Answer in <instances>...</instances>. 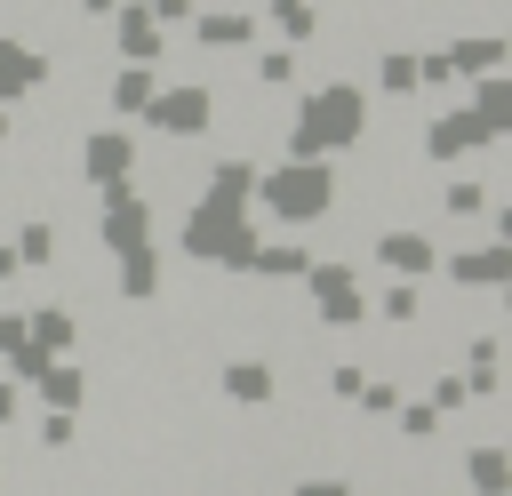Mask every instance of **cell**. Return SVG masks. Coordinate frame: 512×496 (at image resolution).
Listing matches in <instances>:
<instances>
[{
  "label": "cell",
  "instance_id": "1",
  "mask_svg": "<svg viewBox=\"0 0 512 496\" xmlns=\"http://www.w3.org/2000/svg\"><path fill=\"white\" fill-rule=\"evenodd\" d=\"M352 128H360V96H352V88H328V96H312V104H304L296 152H312V144H344Z\"/></svg>",
  "mask_w": 512,
  "mask_h": 496
},
{
  "label": "cell",
  "instance_id": "2",
  "mask_svg": "<svg viewBox=\"0 0 512 496\" xmlns=\"http://www.w3.org/2000/svg\"><path fill=\"white\" fill-rule=\"evenodd\" d=\"M272 208H280V216L328 208V168H288V176H272Z\"/></svg>",
  "mask_w": 512,
  "mask_h": 496
},
{
  "label": "cell",
  "instance_id": "3",
  "mask_svg": "<svg viewBox=\"0 0 512 496\" xmlns=\"http://www.w3.org/2000/svg\"><path fill=\"white\" fill-rule=\"evenodd\" d=\"M224 392H232V400H272V368H264V360H232V368H224Z\"/></svg>",
  "mask_w": 512,
  "mask_h": 496
},
{
  "label": "cell",
  "instance_id": "4",
  "mask_svg": "<svg viewBox=\"0 0 512 496\" xmlns=\"http://www.w3.org/2000/svg\"><path fill=\"white\" fill-rule=\"evenodd\" d=\"M200 120H208V96H200V88L160 104V128H176V136H200Z\"/></svg>",
  "mask_w": 512,
  "mask_h": 496
},
{
  "label": "cell",
  "instance_id": "5",
  "mask_svg": "<svg viewBox=\"0 0 512 496\" xmlns=\"http://www.w3.org/2000/svg\"><path fill=\"white\" fill-rule=\"evenodd\" d=\"M376 256H384V264H400V272H424V264H432V248H424L416 232H392V240H384Z\"/></svg>",
  "mask_w": 512,
  "mask_h": 496
},
{
  "label": "cell",
  "instance_id": "6",
  "mask_svg": "<svg viewBox=\"0 0 512 496\" xmlns=\"http://www.w3.org/2000/svg\"><path fill=\"white\" fill-rule=\"evenodd\" d=\"M88 168H96V176H120V168H128V136H96V144H88Z\"/></svg>",
  "mask_w": 512,
  "mask_h": 496
},
{
  "label": "cell",
  "instance_id": "7",
  "mask_svg": "<svg viewBox=\"0 0 512 496\" xmlns=\"http://www.w3.org/2000/svg\"><path fill=\"white\" fill-rule=\"evenodd\" d=\"M24 80H40V64H32L24 48H0V96H16Z\"/></svg>",
  "mask_w": 512,
  "mask_h": 496
},
{
  "label": "cell",
  "instance_id": "8",
  "mask_svg": "<svg viewBox=\"0 0 512 496\" xmlns=\"http://www.w3.org/2000/svg\"><path fill=\"white\" fill-rule=\"evenodd\" d=\"M144 96H152V80H144V72H120V80H112V104H120V112H128V104H144Z\"/></svg>",
  "mask_w": 512,
  "mask_h": 496
},
{
  "label": "cell",
  "instance_id": "9",
  "mask_svg": "<svg viewBox=\"0 0 512 496\" xmlns=\"http://www.w3.org/2000/svg\"><path fill=\"white\" fill-rule=\"evenodd\" d=\"M40 392H48V400H64V408H72V400H80V376H72V368H48V384H40Z\"/></svg>",
  "mask_w": 512,
  "mask_h": 496
},
{
  "label": "cell",
  "instance_id": "10",
  "mask_svg": "<svg viewBox=\"0 0 512 496\" xmlns=\"http://www.w3.org/2000/svg\"><path fill=\"white\" fill-rule=\"evenodd\" d=\"M120 48H152V16H120Z\"/></svg>",
  "mask_w": 512,
  "mask_h": 496
},
{
  "label": "cell",
  "instance_id": "11",
  "mask_svg": "<svg viewBox=\"0 0 512 496\" xmlns=\"http://www.w3.org/2000/svg\"><path fill=\"white\" fill-rule=\"evenodd\" d=\"M40 344H72V320L64 312H40Z\"/></svg>",
  "mask_w": 512,
  "mask_h": 496
},
{
  "label": "cell",
  "instance_id": "12",
  "mask_svg": "<svg viewBox=\"0 0 512 496\" xmlns=\"http://www.w3.org/2000/svg\"><path fill=\"white\" fill-rule=\"evenodd\" d=\"M296 496H344V488H336V480H312V488H296Z\"/></svg>",
  "mask_w": 512,
  "mask_h": 496
}]
</instances>
